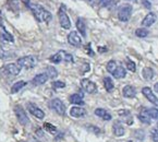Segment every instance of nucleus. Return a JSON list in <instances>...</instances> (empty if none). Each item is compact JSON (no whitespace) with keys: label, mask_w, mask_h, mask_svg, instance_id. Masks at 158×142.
<instances>
[{"label":"nucleus","mask_w":158,"mask_h":142,"mask_svg":"<svg viewBox=\"0 0 158 142\" xmlns=\"http://www.w3.org/2000/svg\"><path fill=\"white\" fill-rule=\"evenodd\" d=\"M104 84H105V88H106V91L107 92H111L112 90H114V82H112V80L110 79L109 77H106L104 79Z\"/></svg>","instance_id":"obj_25"},{"label":"nucleus","mask_w":158,"mask_h":142,"mask_svg":"<svg viewBox=\"0 0 158 142\" xmlns=\"http://www.w3.org/2000/svg\"><path fill=\"white\" fill-rule=\"evenodd\" d=\"M27 110H28V112L33 115V116H35L36 118H38V119H43L45 117V113L43 112V110L38 107V106H36L35 104H33V103H28V104H27Z\"/></svg>","instance_id":"obj_9"},{"label":"nucleus","mask_w":158,"mask_h":142,"mask_svg":"<svg viewBox=\"0 0 158 142\" xmlns=\"http://www.w3.org/2000/svg\"><path fill=\"white\" fill-rule=\"evenodd\" d=\"M117 67H118V66H117V62L114 60H110V61H108V63H107V71L108 72H110L112 75V73L114 72V70L117 69Z\"/></svg>","instance_id":"obj_28"},{"label":"nucleus","mask_w":158,"mask_h":142,"mask_svg":"<svg viewBox=\"0 0 158 142\" xmlns=\"http://www.w3.org/2000/svg\"><path fill=\"white\" fill-rule=\"evenodd\" d=\"M49 77L47 75V73H40V75H35L32 80V83L34 85H42V84L46 83L48 81Z\"/></svg>","instance_id":"obj_13"},{"label":"nucleus","mask_w":158,"mask_h":142,"mask_svg":"<svg viewBox=\"0 0 158 142\" xmlns=\"http://www.w3.org/2000/svg\"><path fill=\"white\" fill-rule=\"evenodd\" d=\"M135 35H136L137 37H146L147 35H148V31L145 30V28H137L135 31Z\"/></svg>","instance_id":"obj_29"},{"label":"nucleus","mask_w":158,"mask_h":142,"mask_svg":"<svg viewBox=\"0 0 158 142\" xmlns=\"http://www.w3.org/2000/svg\"><path fill=\"white\" fill-rule=\"evenodd\" d=\"M0 35H1V38H3L5 41H8V42H13V36L6 30L3 26L0 28Z\"/></svg>","instance_id":"obj_21"},{"label":"nucleus","mask_w":158,"mask_h":142,"mask_svg":"<svg viewBox=\"0 0 158 142\" xmlns=\"http://www.w3.org/2000/svg\"><path fill=\"white\" fill-rule=\"evenodd\" d=\"M50 61L54 63H59L61 61H67V62H72L73 61V56L72 55L68 54L64 50L58 51L57 54H55L54 56L50 57Z\"/></svg>","instance_id":"obj_3"},{"label":"nucleus","mask_w":158,"mask_h":142,"mask_svg":"<svg viewBox=\"0 0 158 142\" xmlns=\"http://www.w3.org/2000/svg\"><path fill=\"white\" fill-rule=\"evenodd\" d=\"M122 94H123L124 97H128V98L134 97L136 95V90L132 85H126L123 88V90H122Z\"/></svg>","instance_id":"obj_15"},{"label":"nucleus","mask_w":158,"mask_h":142,"mask_svg":"<svg viewBox=\"0 0 158 142\" xmlns=\"http://www.w3.org/2000/svg\"><path fill=\"white\" fill-rule=\"evenodd\" d=\"M77 30L80 31V33L82 34V36H84L85 37L86 36V26H85V22H84V20L83 19H77Z\"/></svg>","instance_id":"obj_22"},{"label":"nucleus","mask_w":158,"mask_h":142,"mask_svg":"<svg viewBox=\"0 0 158 142\" xmlns=\"http://www.w3.org/2000/svg\"><path fill=\"white\" fill-rule=\"evenodd\" d=\"M14 54H12V53H9V51H6L5 49L2 48V47H0V58L2 59H7L9 58V57H13Z\"/></svg>","instance_id":"obj_30"},{"label":"nucleus","mask_w":158,"mask_h":142,"mask_svg":"<svg viewBox=\"0 0 158 142\" xmlns=\"http://www.w3.org/2000/svg\"><path fill=\"white\" fill-rule=\"evenodd\" d=\"M44 128H45V130L49 131V132H50L51 135H55V133L57 132V129H56V127H55V126H52V125H50V123H44Z\"/></svg>","instance_id":"obj_32"},{"label":"nucleus","mask_w":158,"mask_h":142,"mask_svg":"<svg viewBox=\"0 0 158 142\" xmlns=\"http://www.w3.org/2000/svg\"><path fill=\"white\" fill-rule=\"evenodd\" d=\"M36 63H37V59L34 56L21 57L16 61V65L20 66L21 68H25V69H32L36 66Z\"/></svg>","instance_id":"obj_2"},{"label":"nucleus","mask_w":158,"mask_h":142,"mask_svg":"<svg viewBox=\"0 0 158 142\" xmlns=\"http://www.w3.org/2000/svg\"><path fill=\"white\" fill-rule=\"evenodd\" d=\"M68 42H69L70 45H72V46H75V47L81 46V44H82V40H81V37H80V35L77 34V32H74V31L68 35Z\"/></svg>","instance_id":"obj_11"},{"label":"nucleus","mask_w":158,"mask_h":142,"mask_svg":"<svg viewBox=\"0 0 158 142\" xmlns=\"http://www.w3.org/2000/svg\"><path fill=\"white\" fill-rule=\"evenodd\" d=\"M95 115L98 117H100V118H102L104 120H110V119H111V115H110L106 110H104V108H96Z\"/></svg>","instance_id":"obj_17"},{"label":"nucleus","mask_w":158,"mask_h":142,"mask_svg":"<svg viewBox=\"0 0 158 142\" xmlns=\"http://www.w3.org/2000/svg\"><path fill=\"white\" fill-rule=\"evenodd\" d=\"M81 85H82V88H83L84 91L87 92V93L92 94V93H95V92L97 91V85H96L93 81H91V80H89V79L82 80Z\"/></svg>","instance_id":"obj_8"},{"label":"nucleus","mask_w":158,"mask_h":142,"mask_svg":"<svg viewBox=\"0 0 158 142\" xmlns=\"http://www.w3.org/2000/svg\"><path fill=\"white\" fill-rule=\"evenodd\" d=\"M132 14V6L124 5L119 9L118 11V18L121 22H128Z\"/></svg>","instance_id":"obj_5"},{"label":"nucleus","mask_w":158,"mask_h":142,"mask_svg":"<svg viewBox=\"0 0 158 142\" xmlns=\"http://www.w3.org/2000/svg\"><path fill=\"white\" fill-rule=\"evenodd\" d=\"M142 93L147 100L149 101L151 103H153L154 105H158V98L155 96V94L153 93V91L151 90V88L148 86H145V88H142Z\"/></svg>","instance_id":"obj_12"},{"label":"nucleus","mask_w":158,"mask_h":142,"mask_svg":"<svg viewBox=\"0 0 158 142\" xmlns=\"http://www.w3.org/2000/svg\"><path fill=\"white\" fill-rule=\"evenodd\" d=\"M156 20H157L156 14L153 13V12H149L144 19H143L142 24H143V26H152L156 22Z\"/></svg>","instance_id":"obj_14"},{"label":"nucleus","mask_w":158,"mask_h":142,"mask_svg":"<svg viewBox=\"0 0 158 142\" xmlns=\"http://www.w3.org/2000/svg\"><path fill=\"white\" fill-rule=\"evenodd\" d=\"M114 136H117V137L123 136L124 128H123V126L121 125V123H119V121H117V123H114Z\"/></svg>","instance_id":"obj_19"},{"label":"nucleus","mask_w":158,"mask_h":142,"mask_svg":"<svg viewBox=\"0 0 158 142\" xmlns=\"http://www.w3.org/2000/svg\"><path fill=\"white\" fill-rule=\"evenodd\" d=\"M3 71H5L6 73H8V75L15 77V75H19L20 71H21V67L18 66L16 63H8V65H6L5 68H3Z\"/></svg>","instance_id":"obj_10"},{"label":"nucleus","mask_w":158,"mask_h":142,"mask_svg":"<svg viewBox=\"0 0 158 142\" xmlns=\"http://www.w3.org/2000/svg\"><path fill=\"white\" fill-rule=\"evenodd\" d=\"M151 136L154 142H158V129H153L151 131Z\"/></svg>","instance_id":"obj_35"},{"label":"nucleus","mask_w":158,"mask_h":142,"mask_svg":"<svg viewBox=\"0 0 158 142\" xmlns=\"http://www.w3.org/2000/svg\"><path fill=\"white\" fill-rule=\"evenodd\" d=\"M58 16H59V21H60V25L62 26L64 30H69V28H71V21H70L67 12H65L64 6H61L60 7L59 12H58Z\"/></svg>","instance_id":"obj_4"},{"label":"nucleus","mask_w":158,"mask_h":142,"mask_svg":"<svg viewBox=\"0 0 158 142\" xmlns=\"http://www.w3.org/2000/svg\"><path fill=\"white\" fill-rule=\"evenodd\" d=\"M146 112L151 118H153V119L158 118V110L157 108H149V110H146Z\"/></svg>","instance_id":"obj_31"},{"label":"nucleus","mask_w":158,"mask_h":142,"mask_svg":"<svg viewBox=\"0 0 158 142\" xmlns=\"http://www.w3.org/2000/svg\"><path fill=\"white\" fill-rule=\"evenodd\" d=\"M127 75V71L126 69H124L122 66H118L117 67V69L114 70V72L112 73V75H114V78H117V79H121V78H124Z\"/></svg>","instance_id":"obj_20"},{"label":"nucleus","mask_w":158,"mask_h":142,"mask_svg":"<svg viewBox=\"0 0 158 142\" xmlns=\"http://www.w3.org/2000/svg\"><path fill=\"white\" fill-rule=\"evenodd\" d=\"M1 26H3L2 25V13L0 11V28H1Z\"/></svg>","instance_id":"obj_39"},{"label":"nucleus","mask_w":158,"mask_h":142,"mask_svg":"<svg viewBox=\"0 0 158 142\" xmlns=\"http://www.w3.org/2000/svg\"><path fill=\"white\" fill-rule=\"evenodd\" d=\"M139 120L142 121V123H146V125H148V123H151V117L148 116V114H147L146 110H142V112L139 114Z\"/></svg>","instance_id":"obj_26"},{"label":"nucleus","mask_w":158,"mask_h":142,"mask_svg":"<svg viewBox=\"0 0 158 142\" xmlns=\"http://www.w3.org/2000/svg\"><path fill=\"white\" fill-rule=\"evenodd\" d=\"M47 75L51 79H55V78L58 77V71L56 70V68L54 67H48L47 68Z\"/></svg>","instance_id":"obj_27"},{"label":"nucleus","mask_w":158,"mask_h":142,"mask_svg":"<svg viewBox=\"0 0 158 142\" xmlns=\"http://www.w3.org/2000/svg\"><path fill=\"white\" fill-rule=\"evenodd\" d=\"M26 6L28 7V9L33 12L34 16L36 18L38 22H45V23H48L49 21H51L52 19V15L51 13L46 10L45 8H43L40 5H37V3H31V2H27Z\"/></svg>","instance_id":"obj_1"},{"label":"nucleus","mask_w":158,"mask_h":142,"mask_svg":"<svg viewBox=\"0 0 158 142\" xmlns=\"http://www.w3.org/2000/svg\"><path fill=\"white\" fill-rule=\"evenodd\" d=\"M26 85V82L25 81H18L12 85L11 88V93H16V92H19L21 88H23L24 86Z\"/></svg>","instance_id":"obj_23"},{"label":"nucleus","mask_w":158,"mask_h":142,"mask_svg":"<svg viewBox=\"0 0 158 142\" xmlns=\"http://www.w3.org/2000/svg\"><path fill=\"white\" fill-rule=\"evenodd\" d=\"M129 1H133V2H136V0H129Z\"/></svg>","instance_id":"obj_41"},{"label":"nucleus","mask_w":158,"mask_h":142,"mask_svg":"<svg viewBox=\"0 0 158 142\" xmlns=\"http://www.w3.org/2000/svg\"><path fill=\"white\" fill-rule=\"evenodd\" d=\"M50 107L58 115L63 116V115L65 114V106L59 98H54V100L50 101Z\"/></svg>","instance_id":"obj_7"},{"label":"nucleus","mask_w":158,"mask_h":142,"mask_svg":"<svg viewBox=\"0 0 158 142\" xmlns=\"http://www.w3.org/2000/svg\"><path fill=\"white\" fill-rule=\"evenodd\" d=\"M52 86H54V88H62L65 86V83L62 81H55L52 82Z\"/></svg>","instance_id":"obj_34"},{"label":"nucleus","mask_w":158,"mask_h":142,"mask_svg":"<svg viewBox=\"0 0 158 142\" xmlns=\"http://www.w3.org/2000/svg\"><path fill=\"white\" fill-rule=\"evenodd\" d=\"M142 3H143V6L146 8V9H151L152 5H151V2H149L148 0H142Z\"/></svg>","instance_id":"obj_37"},{"label":"nucleus","mask_w":158,"mask_h":142,"mask_svg":"<svg viewBox=\"0 0 158 142\" xmlns=\"http://www.w3.org/2000/svg\"><path fill=\"white\" fill-rule=\"evenodd\" d=\"M111 2H112V0H100V3H102V6H108Z\"/></svg>","instance_id":"obj_38"},{"label":"nucleus","mask_w":158,"mask_h":142,"mask_svg":"<svg viewBox=\"0 0 158 142\" xmlns=\"http://www.w3.org/2000/svg\"><path fill=\"white\" fill-rule=\"evenodd\" d=\"M154 90H155V91H156V92H157V93H158V82H157V83L155 84V85H154Z\"/></svg>","instance_id":"obj_40"},{"label":"nucleus","mask_w":158,"mask_h":142,"mask_svg":"<svg viewBox=\"0 0 158 142\" xmlns=\"http://www.w3.org/2000/svg\"><path fill=\"white\" fill-rule=\"evenodd\" d=\"M135 137L137 138L139 140H143L144 139V131H141V130H137V131H135Z\"/></svg>","instance_id":"obj_36"},{"label":"nucleus","mask_w":158,"mask_h":142,"mask_svg":"<svg viewBox=\"0 0 158 142\" xmlns=\"http://www.w3.org/2000/svg\"><path fill=\"white\" fill-rule=\"evenodd\" d=\"M70 103H72V104H77V105H83V94H79V93H75L72 94V95L70 96Z\"/></svg>","instance_id":"obj_18"},{"label":"nucleus","mask_w":158,"mask_h":142,"mask_svg":"<svg viewBox=\"0 0 158 142\" xmlns=\"http://www.w3.org/2000/svg\"><path fill=\"white\" fill-rule=\"evenodd\" d=\"M14 113L16 115V118L19 120V123L23 126H25L26 123H28V117L26 115V112L24 110V108L22 107L21 105H16L14 107Z\"/></svg>","instance_id":"obj_6"},{"label":"nucleus","mask_w":158,"mask_h":142,"mask_svg":"<svg viewBox=\"0 0 158 142\" xmlns=\"http://www.w3.org/2000/svg\"><path fill=\"white\" fill-rule=\"evenodd\" d=\"M127 68H128L130 71H132V72H134L135 70H136V67H135V63L133 62L132 60H131L130 58H127Z\"/></svg>","instance_id":"obj_33"},{"label":"nucleus","mask_w":158,"mask_h":142,"mask_svg":"<svg viewBox=\"0 0 158 142\" xmlns=\"http://www.w3.org/2000/svg\"><path fill=\"white\" fill-rule=\"evenodd\" d=\"M86 114L85 110L82 107H77V106H74L70 110V115L72 117H75V118H80V117H83L84 115Z\"/></svg>","instance_id":"obj_16"},{"label":"nucleus","mask_w":158,"mask_h":142,"mask_svg":"<svg viewBox=\"0 0 158 142\" xmlns=\"http://www.w3.org/2000/svg\"><path fill=\"white\" fill-rule=\"evenodd\" d=\"M142 75L145 80H151V79H153V77H154V70L149 67H146L143 69Z\"/></svg>","instance_id":"obj_24"}]
</instances>
